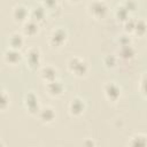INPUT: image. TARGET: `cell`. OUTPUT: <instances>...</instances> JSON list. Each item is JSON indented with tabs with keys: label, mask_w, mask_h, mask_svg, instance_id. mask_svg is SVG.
<instances>
[{
	"label": "cell",
	"mask_w": 147,
	"mask_h": 147,
	"mask_svg": "<svg viewBox=\"0 0 147 147\" xmlns=\"http://www.w3.org/2000/svg\"><path fill=\"white\" fill-rule=\"evenodd\" d=\"M67 68L71 75L79 78L87 76L90 71V65L87 61L82 56H71L67 61Z\"/></svg>",
	"instance_id": "cell-1"
},
{
	"label": "cell",
	"mask_w": 147,
	"mask_h": 147,
	"mask_svg": "<svg viewBox=\"0 0 147 147\" xmlns=\"http://www.w3.org/2000/svg\"><path fill=\"white\" fill-rule=\"evenodd\" d=\"M109 11V5L106 0H92L87 5V13L94 20H102Z\"/></svg>",
	"instance_id": "cell-2"
},
{
	"label": "cell",
	"mask_w": 147,
	"mask_h": 147,
	"mask_svg": "<svg viewBox=\"0 0 147 147\" xmlns=\"http://www.w3.org/2000/svg\"><path fill=\"white\" fill-rule=\"evenodd\" d=\"M24 60L30 70L40 69L41 64V52L38 47H29L24 53Z\"/></svg>",
	"instance_id": "cell-3"
},
{
	"label": "cell",
	"mask_w": 147,
	"mask_h": 147,
	"mask_svg": "<svg viewBox=\"0 0 147 147\" xmlns=\"http://www.w3.org/2000/svg\"><path fill=\"white\" fill-rule=\"evenodd\" d=\"M67 39H68L67 30L62 26H57V28L53 29L52 32L49 33L48 44L52 48H61L67 42Z\"/></svg>",
	"instance_id": "cell-4"
},
{
	"label": "cell",
	"mask_w": 147,
	"mask_h": 147,
	"mask_svg": "<svg viewBox=\"0 0 147 147\" xmlns=\"http://www.w3.org/2000/svg\"><path fill=\"white\" fill-rule=\"evenodd\" d=\"M23 105H24L25 110L32 116L38 115V113L41 108L38 95L32 91H29L28 93H25V95L23 98Z\"/></svg>",
	"instance_id": "cell-5"
},
{
	"label": "cell",
	"mask_w": 147,
	"mask_h": 147,
	"mask_svg": "<svg viewBox=\"0 0 147 147\" xmlns=\"http://www.w3.org/2000/svg\"><path fill=\"white\" fill-rule=\"evenodd\" d=\"M103 94L108 101L117 102L122 95V88L115 82H107L103 85Z\"/></svg>",
	"instance_id": "cell-6"
},
{
	"label": "cell",
	"mask_w": 147,
	"mask_h": 147,
	"mask_svg": "<svg viewBox=\"0 0 147 147\" xmlns=\"http://www.w3.org/2000/svg\"><path fill=\"white\" fill-rule=\"evenodd\" d=\"M68 110H69V114L72 116V117H79L84 114V111L86 110V101L77 95V96H74L70 101H69V105H68Z\"/></svg>",
	"instance_id": "cell-7"
},
{
	"label": "cell",
	"mask_w": 147,
	"mask_h": 147,
	"mask_svg": "<svg viewBox=\"0 0 147 147\" xmlns=\"http://www.w3.org/2000/svg\"><path fill=\"white\" fill-rule=\"evenodd\" d=\"M11 18L14 22L23 24L30 18V8L23 3H17L11 9Z\"/></svg>",
	"instance_id": "cell-8"
},
{
	"label": "cell",
	"mask_w": 147,
	"mask_h": 147,
	"mask_svg": "<svg viewBox=\"0 0 147 147\" xmlns=\"http://www.w3.org/2000/svg\"><path fill=\"white\" fill-rule=\"evenodd\" d=\"M45 88H46V92L48 95L53 96V98H59L63 94L65 87H64V84L57 78L55 80H52V82H48V83H45Z\"/></svg>",
	"instance_id": "cell-9"
},
{
	"label": "cell",
	"mask_w": 147,
	"mask_h": 147,
	"mask_svg": "<svg viewBox=\"0 0 147 147\" xmlns=\"http://www.w3.org/2000/svg\"><path fill=\"white\" fill-rule=\"evenodd\" d=\"M23 57L24 55L20 49H15L11 47H8L3 53V61L9 65H17L23 60Z\"/></svg>",
	"instance_id": "cell-10"
},
{
	"label": "cell",
	"mask_w": 147,
	"mask_h": 147,
	"mask_svg": "<svg viewBox=\"0 0 147 147\" xmlns=\"http://www.w3.org/2000/svg\"><path fill=\"white\" fill-rule=\"evenodd\" d=\"M38 118L44 124H52L56 119V111L51 106H44L38 113Z\"/></svg>",
	"instance_id": "cell-11"
},
{
	"label": "cell",
	"mask_w": 147,
	"mask_h": 147,
	"mask_svg": "<svg viewBox=\"0 0 147 147\" xmlns=\"http://www.w3.org/2000/svg\"><path fill=\"white\" fill-rule=\"evenodd\" d=\"M39 75H40V78L45 83H48V82L57 79V69L51 64H46V65L40 67Z\"/></svg>",
	"instance_id": "cell-12"
},
{
	"label": "cell",
	"mask_w": 147,
	"mask_h": 147,
	"mask_svg": "<svg viewBox=\"0 0 147 147\" xmlns=\"http://www.w3.org/2000/svg\"><path fill=\"white\" fill-rule=\"evenodd\" d=\"M47 9L39 2V3H36L33 5L31 8H30V17L34 21H37L38 23H41L45 21L46 16H47Z\"/></svg>",
	"instance_id": "cell-13"
},
{
	"label": "cell",
	"mask_w": 147,
	"mask_h": 147,
	"mask_svg": "<svg viewBox=\"0 0 147 147\" xmlns=\"http://www.w3.org/2000/svg\"><path fill=\"white\" fill-rule=\"evenodd\" d=\"M137 55V51L136 48L131 45H124V46H119L118 51H117V57L118 60H123V61H131L136 57Z\"/></svg>",
	"instance_id": "cell-14"
},
{
	"label": "cell",
	"mask_w": 147,
	"mask_h": 147,
	"mask_svg": "<svg viewBox=\"0 0 147 147\" xmlns=\"http://www.w3.org/2000/svg\"><path fill=\"white\" fill-rule=\"evenodd\" d=\"M39 24H40V23H38L37 21H34V20H32V18L30 17L25 23H23L22 30H23L24 36H28V37H33V36H36V34L39 32V30H40Z\"/></svg>",
	"instance_id": "cell-15"
},
{
	"label": "cell",
	"mask_w": 147,
	"mask_h": 147,
	"mask_svg": "<svg viewBox=\"0 0 147 147\" xmlns=\"http://www.w3.org/2000/svg\"><path fill=\"white\" fill-rule=\"evenodd\" d=\"M24 42H25L24 36L22 33H20V32H14L8 38V45H9V47L15 48V49H21L23 47Z\"/></svg>",
	"instance_id": "cell-16"
},
{
	"label": "cell",
	"mask_w": 147,
	"mask_h": 147,
	"mask_svg": "<svg viewBox=\"0 0 147 147\" xmlns=\"http://www.w3.org/2000/svg\"><path fill=\"white\" fill-rule=\"evenodd\" d=\"M127 145L130 146H134V147H144L147 146V136L142 134V133H136L133 134L130 140L127 141Z\"/></svg>",
	"instance_id": "cell-17"
},
{
	"label": "cell",
	"mask_w": 147,
	"mask_h": 147,
	"mask_svg": "<svg viewBox=\"0 0 147 147\" xmlns=\"http://www.w3.org/2000/svg\"><path fill=\"white\" fill-rule=\"evenodd\" d=\"M130 11L121 3V5H118L117 7H116V9H115V17H116V20L117 21H119V22H122V23H124L129 17H130Z\"/></svg>",
	"instance_id": "cell-18"
},
{
	"label": "cell",
	"mask_w": 147,
	"mask_h": 147,
	"mask_svg": "<svg viewBox=\"0 0 147 147\" xmlns=\"http://www.w3.org/2000/svg\"><path fill=\"white\" fill-rule=\"evenodd\" d=\"M103 65L107 68V69H115L118 64V57L117 55H114V54H108L106 56H103Z\"/></svg>",
	"instance_id": "cell-19"
},
{
	"label": "cell",
	"mask_w": 147,
	"mask_h": 147,
	"mask_svg": "<svg viewBox=\"0 0 147 147\" xmlns=\"http://www.w3.org/2000/svg\"><path fill=\"white\" fill-rule=\"evenodd\" d=\"M136 34L142 37L147 33V21L142 20V18H137V22H136V28H134V32Z\"/></svg>",
	"instance_id": "cell-20"
},
{
	"label": "cell",
	"mask_w": 147,
	"mask_h": 147,
	"mask_svg": "<svg viewBox=\"0 0 147 147\" xmlns=\"http://www.w3.org/2000/svg\"><path fill=\"white\" fill-rule=\"evenodd\" d=\"M40 3H41L48 11L60 10L59 0H40Z\"/></svg>",
	"instance_id": "cell-21"
},
{
	"label": "cell",
	"mask_w": 147,
	"mask_h": 147,
	"mask_svg": "<svg viewBox=\"0 0 147 147\" xmlns=\"http://www.w3.org/2000/svg\"><path fill=\"white\" fill-rule=\"evenodd\" d=\"M136 22H137V18H133V17H129L124 23H123V25H124V31H125V33H127V34H131V33H133L134 32V28H136Z\"/></svg>",
	"instance_id": "cell-22"
},
{
	"label": "cell",
	"mask_w": 147,
	"mask_h": 147,
	"mask_svg": "<svg viewBox=\"0 0 147 147\" xmlns=\"http://www.w3.org/2000/svg\"><path fill=\"white\" fill-rule=\"evenodd\" d=\"M139 91L141 95L147 99V74H144L139 79Z\"/></svg>",
	"instance_id": "cell-23"
},
{
	"label": "cell",
	"mask_w": 147,
	"mask_h": 147,
	"mask_svg": "<svg viewBox=\"0 0 147 147\" xmlns=\"http://www.w3.org/2000/svg\"><path fill=\"white\" fill-rule=\"evenodd\" d=\"M9 106V94L7 93V91L2 90L1 91V98H0V107L1 110L5 111Z\"/></svg>",
	"instance_id": "cell-24"
},
{
	"label": "cell",
	"mask_w": 147,
	"mask_h": 147,
	"mask_svg": "<svg viewBox=\"0 0 147 147\" xmlns=\"http://www.w3.org/2000/svg\"><path fill=\"white\" fill-rule=\"evenodd\" d=\"M122 5L130 11V13H133L138 9V2L137 0H123Z\"/></svg>",
	"instance_id": "cell-25"
},
{
	"label": "cell",
	"mask_w": 147,
	"mask_h": 147,
	"mask_svg": "<svg viewBox=\"0 0 147 147\" xmlns=\"http://www.w3.org/2000/svg\"><path fill=\"white\" fill-rule=\"evenodd\" d=\"M118 42H119V46H124V45H131L132 44V39L130 37V34L125 33L123 36H121L118 38Z\"/></svg>",
	"instance_id": "cell-26"
},
{
	"label": "cell",
	"mask_w": 147,
	"mask_h": 147,
	"mask_svg": "<svg viewBox=\"0 0 147 147\" xmlns=\"http://www.w3.org/2000/svg\"><path fill=\"white\" fill-rule=\"evenodd\" d=\"M84 144H85L86 146H92V145H95V142H94L93 140H91L90 138H88V139H86V140L84 141Z\"/></svg>",
	"instance_id": "cell-27"
},
{
	"label": "cell",
	"mask_w": 147,
	"mask_h": 147,
	"mask_svg": "<svg viewBox=\"0 0 147 147\" xmlns=\"http://www.w3.org/2000/svg\"><path fill=\"white\" fill-rule=\"evenodd\" d=\"M67 1H68L69 3H74V5H75V3H78V2H80V0H67Z\"/></svg>",
	"instance_id": "cell-28"
}]
</instances>
